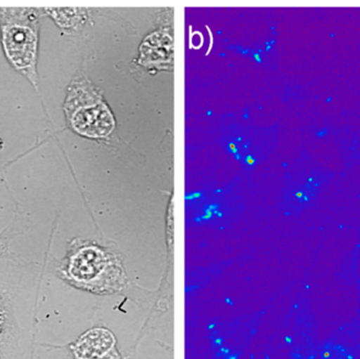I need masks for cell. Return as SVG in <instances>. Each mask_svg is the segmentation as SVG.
I'll return each instance as SVG.
<instances>
[{
    "instance_id": "cell-6",
    "label": "cell",
    "mask_w": 360,
    "mask_h": 359,
    "mask_svg": "<svg viewBox=\"0 0 360 359\" xmlns=\"http://www.w3.org/2000/svg\"><path fill=\"white\" fill-rule=\"evenodd\" d=\"M44 12L51 15L59 27L67 29L77 25L82 18V11L79 8H46Z\"/></svg>"
},
{
    "instance_id": "cell-3",
    "label": "cell",
    "mask_w": 360,
    "mask_h": 359,
    "mask_svg": "<svg viewBox=\"0 0 360 359\" xmlns=\"http://www.w3.org/2000/svg\"><path fill=\"white\" fill-rule=\"evenodd\" d=\"M319 359H360V316L317 346Z\"/></svg>"
},
{
    "instance_id": "cell-2",
    "label": "cell",
    "mask_w": 360,
    "mask_h": 359,
    "mask_svg": "<svg viewBox=\"0 0 360 359\" xmlns=\"http://www.w3.org/2000/svg\"><path fill=\"white\" fill-rule=\"evenodd\" d=\"M65 113L76 132L91 138L107 136L114 129V118L109 107L97 100L86 86H75L65 101Z\"/></svg>"
},
{
    "instance_id": "cell-1",
    "label": "cell",
    "mask_w": 360,
    "mask_h": 359,
    "mask_svg": "<svg viewBox=\"0 0 360 359\" xmlns=\"http://www.w3.org/2000/svg\"><path fill=\"white\" fill-rule=\"evenodd\" d=\"M41 10L8 8L0 10L1 42L12 67L38 89L37 54Z\"/></svg>"
},
{
    "instance_id": "cell-5",
    "label": "cell",
    "mask_w": 360,
    "mask_h": 359,
    "mask_svg": "<svg viewBox=\"0 0 360 359\" xmlns=\"http://www.w3.org/2000/svg\"><path fill=\"white\" fill-rule=\"evenodd\" d=\"M114 337L105 329H93L82 335L73 347L77 359H109L114 351Z\"/></svg>"
},
{
    "instance_id": "cell-7",
    "label": "cell",
    "mask_w": 360,
    "mask_h": 359,
    "mask_svg": "<svg viewBox=\"0 0 360 359\" xmlns=\"http://www.w3.org/2000/svg\"><path fill=\"white\" fill-rule=\"evenodd\" d=\"M4 250H6V244L2 240H0V255L4 254Z\"/></svg>"
},
{
    "instance_id": "cell-4",
    "label": "cell",
    "mask_w": 360,
    "mask_h": 359,
    "mask_svg": "<svg viewBox=\"0 0 360 359\" xmlns=\"http://www.w3.org/2000/svg\"><path fill=\"white\" fill-rule=\"evenodd\" d=\"M108 268L109 259L103 251L95 247H86L71 257L68 272L73 282L89 287L99 282Z\"/></svg>"
}]
</instances>
